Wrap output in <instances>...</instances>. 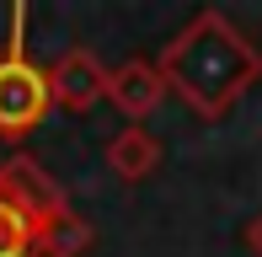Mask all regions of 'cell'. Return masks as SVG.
Wrapping results in <instances>:
<instances>
[{"mask_svg": "<svg viewBox=\"0 0 262 257\" xmlns=\"http://www.w3.org/2000/svg\"><path fill=\"white\" fill-rule=\"evenodd\" d=\"M91 241H97V230H91L70 204L49 209V215L32 225V252H38V257H86Z\"/></svg>", "mask_w": 262, "mask_h": 257, "instance_id": "6", "label": "cell"}, {"mask_svg": "<svg viewBox=\"0 0 262 257\" xmlns=\"http://www.w3.org/2000/svg\"><path fill=\"white\" fill-rule=\"evenodd\" d=\"M246 252H252V257H262V215L252 220V225H246Z\"/></svg>", "mask_w": 262, "mask_h": 257, "instance_id": "9", "label": "cell"}, {"mask_svg": "<svg viewBox=\"0 0 262 257\" xmlns=\"http://www.w3.org/2000/svg\"><path fill=\"white\" fill-rule=\"evenodd\" d=\"M0 204L21 209L27 225H38L49 209L70 204V198H64V188H59V182H54L32 156H11V161H0Z\"/></svg>", "mask_w": 262, "mask_h": 257, "instance_id": "4", "label": "cell"}, {"mask_svg": "<svg viewBox=\"0 0 262 257\" xmlns=\"http://www.w3.org/2000/svg\"><path fill=\"white\" fill-rule=\"evenodd\" d=\"M107 166H113L123 182H145L150 172L161 166V139L150 134V128H139V123L118 128V134L107 139Z\"/></svg>", "mask_w": 262, "mask_h": 257, "instance_id": "7", "label": "cell"}, {"mask_svg": "<svg viewBox=\"0 0 262 257\" xmlns=\"http://www.w3.org/2000/svg\"><path fill=\"white\" fill-rule=\"evenodd\" d=\"M161 97H166L161 65H150V59H128V65L107 70V102H113V108L123 113L128 123L150 118V113L161 108Z\"/></svg>", "mask_w": 262, "mask_h": 257, "instance_id": "5", "label": "cell"}, {"mask_svg": "<svg viewBox=\"0 0 262 257\" xmlns=\"http://www.w3.org/2000/svg\"><path fill=\"white\" fill-rule=\"evenodd\" d=\"M161 80L198 118H225L262 80V49L225 11H198V16L166 43Z\"/></svg>", "mask_w": 262, "mask_h": 257, "instance_id": "1", "label": "cell"}, {"mask_svg": "<svg viewBox=\"0 0 262 257\" xmlns=\"http://www.w3.org/2000/svg\"><path fill=\"white\" fill-rule=\"evenodd\" d=\"M49 97L64 113H91L107 97V65L91 49H64L49 70Z\"/></svg>", "mask_w": 262, "mask_h": 257, "instance_id": "3", "label": "cell"}, {"mask_svg": "<svg viewBox=\"0 0 262 257\" xmlns=\"http://www.w3.org/2000/svg\"><path fill=\"white\" fill-rule=\"evenodd\" d=\"M32 252V225L21 209L0 204V257H27Z\"/></svg>", "mask_w": 262, "mask_h": 257, "instance_id": "8", "label": "cell"}, {"mask_svg": "<svg viewBox=\"0 0 262 257\" xmlns=\"http://www.w3.org/2000/svg\"><path fill=\"white\" fill-rule=\"evenodd\" d=\"M49 75L27 54H0V139H27L49 118Z\"/></svg>", "mask_w": 262, "mask_h": 257, "instance_id": "2", "label": "cell"}]
</instances>
